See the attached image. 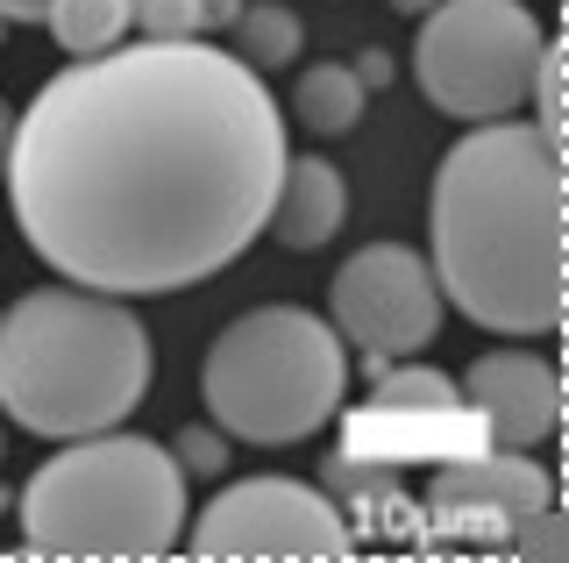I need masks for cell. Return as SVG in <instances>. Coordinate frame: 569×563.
<instances>
[{"label":"cell","mask_w":569,"mask_h":563,"mask_svg":"<svg viewBox=\"0 0 569 563\" xmlns=\"http://www.w3.org/2000/svg\"><path fill=\"white\" fill-rule=\"evenodd\" d=\"M150 393V328L129 300L86 286L22 293L0 314V407L14 428L79 443L121 428Z\"/></svg>","instance_id":"3"},{"label":"cell","mask_w":569,"mask_h":563,"mask_svg":"<svg viewBox=\"0 0 569 563\" xmlns=\"http://www.w3.org/2000/svg\"><path fill=\"white\" fill-rule=\"evenodd\" d=\"M548 500H556V478L527 450L498 443L435 464V485H427V514L441 521V535H477V542H506V527Z\"/></svg>","instance_id":"9"},{"label":"cell","mask_w":569,"mask_h":563,"mask_svg":"<svg viewBox=\"0 0 569 563\" xmlns=\"http://www.w3.org/2000/svg\"><path fill=\"white\" fill-rule=\"evenodd\" d=\"M328 322L349 349H363V372H385L391 357H413L441 328L435 264L406 243H363L328 286Z\"/></svg>","instance_id":"8"},{"label":"cell","mask_w":569,"mask_h":563,"mask_svg":"<svg viewBox=\"0 0 569 563\" xmlns=\"http://www.w3.org/2000/svg\"><path fill=\"white\" fill-rule=\"evenodd\" d=\"M349 72H356V79H363V93H378V86H391V50H378V43H370V50H363V58H356V65H349Z\"/></svg>","instance_id":"20"},{"label":"cell","mask_w":569,"mask_h":563,"mask_svg":"<svg viewBox=\"0 0 569 563\" xmlns=\"http://www.w3.org/2000/svg\"><path fill=\"white\" fill-rule=\"evenodd\" d=\"M349 221V186L328 157H284V179H278V200H271V236L284 250H320L335 243Z\"/></svg>","instance_id":"12"},{"label":"cell","mask_w":569,"mask_h":563,"mask_svg":"<svg viewBox=\"0 0 569 563\" xmlns=\"http://www.w3.org/2000/svg\"><path fill=\"white\" fill-rule=\"evenodd\" d=\"M541 50H548V29L520 0H435L420 14L413 79L441 115L498 121V115H520Z\"/></svg>","instance_id":"6"},{"label":"cell","mask_w":569,"mask_h":563,"mask_svg":"<svg viewBox=\"0 0 569 563\" xmlns=\"http://www.w3.org/2000/svg\"><path fill=\"white\" fill-rule=\"evenodd\" d=\"M491 450L485 421L470 407H349L342 399V456H363V464H449V456Z\"/></svg>","instance_id":"11"},{"label":"cell","mask_w":569,"mask_h":563,"mask_svg":"<svg viewBox=\"0 0 569 563\" xmlns=\"http://www.w3.org/2000/svg\"><path fill=\"white\" fill-rule=\"evenodd\" d=\"M370 378H378L370 407H456V399H462V385L449 372H435V364H406V357H391L385 372H370Z\"/></svg>","instance_id":"16"},{"label":"cell","mask_w":569,"mask_h":563,"mask_svg":"<svg viewBox=\"0 0 569 563\" xmlns=\"http://www.w3.org/2000/svg\"><path fill=\"white\" fill-rule=\"evenodd\" d=\"M228 37H236V58L249 72H284V65L307 50V22H299L284 0H242V14L228 22Z\"/></svg>","instance_id":"13"},{"label":"cell","mask_w":569,"mask_h":563,"mask_svg":"<svg viewBox=\"0 0 569 563\" xmlns=\"http://www.w3.org/2000/svg\"><path fill=\"white\" fill-rule=\"evenodd\" d=\"M171 456H178V471H192V478H221L228 471V435L221 428H178Z\"/></svg>","instance_id":"19"},{"label":"cell","mask_w":569,"mask_h":563,"mask_svg":"<svg viewBox=\"0 0 569 563\" xmlns=\"http://www.w3.org/2000/svg\"><path fill=\"white\" fill-rule=\"evenodd\" d=\"M0 22H43V0H0Z\"/></svg>","instance_id":"22"},{"label":"cell","mask_w":569,"mask_h":563,"mask_svg":"<svg viewBox=\"0 0 569 563\" xmlns=\"http://www.w3.org/2000/svg\"><path fill=\"white\" fill-rule=\"evenodd\" d=\"M22 542L36 556H171L186 542V471L150 435H79L22 485Z\"/></svg>","instance_id":"4"},{"label":"cell","mask_w":569,"mask_h":563,"mask_svg":"<svg viewBox=\"0 0 569 563\" xmlns=\"http://www.w3.org/2000/svg\"><path fill=\"white\" fill-rule=\"evenodd\" d=\"M363 79L349 72V65H307V72L292 79V115L307 121L313 136H349L356 121H363Z\"/></svg>","instance_id":"14"},{"label":"cell","mask_w":569,"mask_h":563,"mask_svg":"<svg viewBox=\"0 0 569 563\" xmlns=\"http://www.w3.org/2000/svg\"><path fill=\"white\" fill-rule=\"evenodd\" d=\"M207 414L228 443L284 450L320 435L349 399V349L328 314L307 307H257L228 322L200 372Z\"/></svg>","instance_id":"5"},{"label":"cell","mask_w":569,"mask_h":563,"mask_svg":"<svg viewBox=\"0 0 569 563\" xmlns=\"http://www.w3.org/2000/svg\"><path fill=\"white\" fill-rule=\"evenodd\" d=\"M462 407L485 421L498 450H533L562 428V372L533 349H485L462 372Z\"/></svg>","instance_id":"10"},{"label":"cell","mask_w":569,"mask_h":563,"mask_svg":"<svg viewBox=\"0 0 569 563\" xmlns=\"http://www.w3.org/2000/svg\"><path fill=\"white\" fill-rule=\"evenodd\" d=\"M0 506H8V485H0Z\"/></svg>","instance_id":"25"},{"label":"cell","mask_w":569,"mask_h":563,"mask_svg":"<svg viewBox=\"0 0 569 563\" xmlns=\"http://www.w3.org/2000/svg\"><path fill=\"white\" fill-rule=\"evenodd\" d=\"M43 29L71 58H100L136 29V8L129 0H43Z\"/></svg>","instance_id":"15"},{"label":"cell","mask_w":569,"mask_h":563,"mask_svg":"<svg viewBox=\"0 0 569 563\" xmlns=\"http://www.w3.org/2000/svg\"><path fill=\"white\" fill-rule=\"evenodd\" d=\"M527 100H533V129H541L548 144H562V43H548V50H541Z\"/></svg>","instance_id":"18"},{"label":"cell","mask_w":569,"mask_h":563,"mask_svg":"<svg viewBox=\"0 0 569 563\" xmlns=\"http://www.w3.org/2000/svg\"><path fill=\"white\" fill-rule=\"evenodd\" d=\"M0 29H8V22H0Z\"/></svg>","instance_id":"26"},{"label":"cell","mask_w":569,"mask_h":563,"mask_svg":"<svg viewBox=\"0 0 569 563\" xmlns=\"http://www.w3.org/2000/svg\"><path fill=\"white\" fill-rule=\"evenodd\" d=\"M129 8H136V29L150 43H178V37H200L207 29L200 0H129Z\"/></svg>","instance_id":"17"},{"label":"cell","mask_w":569,"mask_h":563,"mask_svg":"<svg viewBox=\"0 0 569 563\" xmlns=\"http://www.w3.org/2000/svg\"><path fill=\"white\" fill-rule=\"evenodd\" d=\"M427 264L441 307L491 336L562 328V144L533 121H477L435 165Z\"/></svg>","instance_id":"2"},{"label":"cell","mask_w":569,"mask_h":563,"mask_svg":"<svg viewBox=\"0 0 569 563\" xmlns=\"http://www.w3.org/2000/svg\"><path fill=\"white\" fill-rule=\"evenodd\" d=\"M8 144H14V115L0 108V171H8Z\"/></svg>","instance_id":"23"},{"label":"cell","mask_w":569,"mask_h":563,"mask_svg":"<svg viewBox=\"0 0 569 563\" xmlns=\"http://www.w3.org/2000/svg\"><path fill=\"white\" fill-rule=\"evenodd\" d=\"M391 8H406V14H427V8H435V0H391Z\"/></svg>","instance_id":"24"},{"label":"cell","mask_w":569,"mask_h":563,"mask_svg":"<svg viewBox=\"0 0 569 563\" xmlns=\"http://www.w3.org/2000/svg\"><path fill=\"white\" fill-rule=\"evenodd\" d=\"M192 556H242V563H328L356 550L349 514L320 485L299 478H236L186 521Z\"/></svg>","instance_id":"7"},{"label":"cell","mask_w":569,"mask_h":563,"mask_svg":"<svg viewBox=\"0 0 569 563\" xmlns=\"http://www.w3.org/2000/svg\"><path fill=\"white\" fill-rule=\"evenodd\" d=\"M200 14H207V29H228L242 14V0H200Z\"/></svg>","instance_id":"21"},{"label":"cell","mask_w":569,"mask_h":563,"mask_svg":"<svg viewBox=\"0 0 569 563\" xmlns=\"http://www.w3.org/2000/svg\"><path fill=\"white\" fill-rule=\"evenodd\" d=\"M0 179L58 278L114 300L186 293L263 236L284 115L236 50L142 37L36 86Z\"/></svg>","instance_id":"1"}]
</instances>
